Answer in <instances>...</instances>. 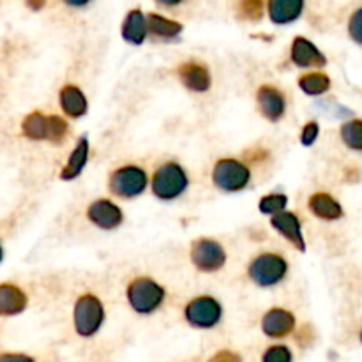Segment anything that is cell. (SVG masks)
<instances>
[{
    "label": "cell",
    "instance_id": "cell-25",
    "mask_svg": "<svg viewBox=\"0 0 362 362\" xmlns=\"http://www.w3.org/2000/svg\"><path fill=\"white\" fill-rule=\"evenodd\" d=\"M286 207H288V197L285 193H269L258 202V211L265 216H271V218L286 211Z\"/></svg>",
    "mask_w": 362,
    "mask_h": 362
},
{
    "label": "cell",
    "instance_id": "cell-23",
    "mask_svg": "<svg viewBox=\"0 0 362 362\" xmlns=\"http://www.w3.org/2000/svg\"><path fill=\"white\" fill-rule=\"evenodd\" d=\"M21 133L28 140L41 141L48 140L49 136V115H45L41 112H32L21 122Z\"/></svg>",
    "mask_w": 362,
    "mask_h": 362
},
{
    "label": "cell",
    "instance_id": "cell-22",
    "mask_svg": "<svg viewBox=\"0 0 362 362\" xmlns=\"http://www.w3.org/2000/svg\"><path fill=\"white\" fill-rule=\"evenodd\" d=\"M297 85H299V88L306 95L318 98V95H324L331 90L332 81L331 76L327 73H324V71H308L306 74H303L299 78Z\"/></svg>",
    "mask_w": 362,
    "mask_h": 362
},
{
    "label": "cell",
    "instance_id": "cell-27",
    "mask_svg": "<svg viewBox=\"0 0 362 362\" xmlns=\"http://www.w3.org/2000/svg\"><path fill=\"white\" fill-rule=\"evenodd\" d=\"M69 134V124L60 115H49V136L48 141L52 144H62Z\"/></svg>",
    "mask_w": 362,
    "mask_h": 362
},
{
    "label": "cell",
    "instance_id": "cell-30",
    "mask_svg": "<svg viewBox=\"0 0 362 362\" xmlns=\"http://www.w3.org/2000/svg\"><path fill=\"white\" fill-rule=\"evenodd\" d=\"M264 362H292V352L285 345H276L264 354Z\"/></svg>",
    "mask_w": 362,
    "mask_h": 362
},
{
    "label": "cell",
    "instance_id": "cell-13",
    "mask_svg": "<svg viewBox=\"0 0 362 362\" xmlns=\"http://www.w3.org/2000/svg\"><path fill=\"white\" fill-rule=\"evenodd\" d=\"M179 80L184 87L194 94H205L211 90L212 87V74L205 64L198 62V60H187V62L180 64L179 69Z\"/></svg>",
    "mask_w": 362,
    "mask_h": 362
},
{
    "label": "cell",
    "instance_id": "cell-37",
    "mask_svg": "<svg viewBox=\"0 0 362 362\" xmlns=\"http://www.w3.org/2000/svg\"><path fill=\"white\" fill-rule=\"evenodd\" d=\"M361 341H362V331H361Z\"/></svg>",
    "mask_w": 362,
    "mask_h": 362
},
{
    "label": "cell",
    "instance_id": "cell-10",
    "mask_svg": "<svg viewBox=\"0 0 362 362\" xmlns=\"http://www.w3.org/2000/svg\"><path fill=\"white\" fill-rule=\"evenodd\" d=\"M290 60L299 69H320L327 64V57L324 55V52L304 35L293 37L292 46H290Z\"/></svg>",
    "mask_w": 362,
    "mask_h": 362
},
{
    "label": "cell",
    "instance_id": "cell-28",
    "mask_svg": "<svg viewBox=\"0 0 362 362\" xmlns=\"http://www.w3.org/2000/svg\"><path fill=\"white\" fill-rule=\"evenodd\" d=\"M320 136V124L317 120H310V122L304 124V127L300 129V144L304 147H311L315 145V141Z\"/></svg>",
    "mask_w": 362,
    "mask_h": 362
},
{
    "label": "cell",
    "instance_id": "cell-5",
    "mask_svg": "<svg viewBox=\"0 0 362 362\" xmlns=\"http://www.w3.org/2000/svg\"><path fill=\"white\" fill-rule=\"evenodd\" d=\"M105 317L106 313L103 300L94 293H81L74 303V329L81 338H92L94 334H98L103 322H105Z\"/></svg>",
    "mask_w": 362,
    "mask_h": 362
},
{
    "label": "cell",
    "instance_id": "cell-11",
    "mask_svg": "<svg viewBox=\"0 0 362 362\" xmlns=\"http://www.w3.org/2000/svg\"><path fill=\"white\" fill-rule=\"evenodd\" d=\"M262 117L269 122H279L286 113V98L274 85H260L255 94Z\"/></svg>",
    "mask_w": 362,
    "mask_h": 362
},
{
    "label": "cell",
    "instance_id": "cell-26",
    "mask_svg": "<svg viewBox=\"0 0 362 362\" xmlns=\"http://www.w3.org/2000/svg\"><path fill=\"white\" fill-rule=\"evenodd\" d=\"M264 14V0H239V4H237V16L243 21H260Z\"/></svg>",
    "mask_w": 362,
    "mask_h": 362
},
{
    "label": "cell",
    "instance_id": "cell-3",
    "mask_svg": "<svg viewBox=\"0 0 362 362\" xmlns=\"http://www.w3.org/2000/svg\"><path fill=\"white\" fill-rule=\"evenodd\" d=\"M290 265L283 255L274 253V251H265V253L257 255L247 265V276L251 281L262 288H272L279 283L285 281L288 276Z\"/></svg>",
    "mask_w": 362,
    "mask_h": 362
},
{
    "label": "cell",
    "instance_id": "cell-12",
    "mask_svg": "<svg viewBox=\"0 0 362 362\" xmlns=\"http://www.w3.org/2000/svg\"><path fill=\"white\" fill-rule=\"evenodd\" d=\"M271 226L283 237V239L288 240L297 251H300V253L306 251L308 244L303 232V223H300L299 216H297L296 212L283 211L279 212V214L272 216Z\"/></svg>",
    "mask_w": 362,
    "mask_h": 362
},
{
    "label": "cell",
    "instance_id": "cell-19",
    "mask_svg": "<svg viewBox=\"0 0 362 362\" xmlns=\"http://www.w3.org/2000/svg\"><path fill=\"white\" fill-rule=\"evenodd\" d=\"M120 34L126 42L133 46H140L147 41L148 37V21L147 14L141 9H131L126 14L120 27Z\"/></svg>",
    "mask_w": 362,
    "mask_h": 362
},
{
    "label": "cell",
    "instance_id": "cell-18",
    "mask_svg": "<svg viewBox=\"0 0 362 362\" xmlns=\"http://www.w3.org/2000/svg\"><path fill=\"white\" fill-rule=\"evenodd\" d=\"M59 105L69 119H81L88 112V99L78 85L67 83L59 92Z\"/></svg>",
    "mask_w": 362,
    "mask_h": 362
},
{
    "label": "cell",
    "instance_id": "cell-33",
    "mask_svg": "<svg viewBox=\"0 0 362 362\" xmlns=\"http://www.w3.org/2000/svg\"><path fill=\"white\" fill-rule=\"evenodd\" d=\"M66 6L74 7V9H81V7H87L92 0H62Z\"/></svg>",
    "mask_w": 362,
    "mask_h": 362
},
{
    "label": "cell",
    "instance_id": "cell-15",
    "mask_svg": "<svg viewBox=\"0 0 362 362\" xmlns=\"http://www.w3.org/2000/svg\"><path fill=\"white\" fill-rule=\"evenodd\" d=\"M306 0H267V16L274 25H292L303 16Z\"/></svg>",
    "mask_w": 362,
    "mask_h": 362
},
{
    "label": "cell",
    "instance_id": "cell-24",
    "mask_svg": "<svg viewBox=\"0 0 362 362\" xmlns=\"http://www.w3.org/2000/svg\"><path fill=\"white\" fill-rule=\"evenodd\" d=\"M343 145L354 152H362V119H350L339 127Z\"/></svg>",
    "mask_w": 362,
    "mask_h": 362
},
{
    "label": "cell",
    "instance_id": "cell-35",
    "mask_svg": "<svg viewBox=\"0 0 362 362\" xmlns=\"http://www.w3.org/2000/svg\"><path fill=\"white\" fill-rule=\"evenodd\" d=\"M159 6H165V7H177L184 2V0H156Z\"/></svg>",
    "mask_w": 362,
    "mask_h": 362
},
{
    "label": "cell",
    "instance_id": "cell-17",
    "mask_svg": "<svg viewBox=\"0 0 362 362\" xmlns=\"http://www.w3.org/2000/svg\"><path fill=\"white\" fill-rule=\"evenodd\" d=\"M88 159H90V141H88L87 134H83V136L78 138L76 145L71 151L69 158H67L66 165L60 172V179L66 180V182L78 179L83 173V170L87 168Z\"/></svg>",
    "mask_w": 362,
    "mask_h": 362
},
{
    "label": "cell",
    "instance_id": "cell-7",
    "mask_svg": "<svg viewBox=\"0 0 362 362\" xmlns=\"http://www.w3.org/2000/svg\"><path fill=\"white\" fill-rule=\"evenodd\" d=\"M189 258L197 271L212 274V272H218L225 267L228 255H226L225 246L221 243L211 239V237H202V239L191 243Z\"/></svg>",
    "mask_w": 362,
    "mask_h": 362
},
{
    "label": "cell",
    "instance_id": "cell-21",
    "mask_svg": "<svg viewBox=\"0 0 362 362\" xmlns=\"http://www.w3.org/2000/svg\"><path fill=\"white\" fill-rule=\"evenodd\" d=\"M27 296L23 290L11 283L0 285V315L2 317H14L25 311L27 308Z\"/></svg>",
    "mask_w": 362,
    "mask_h": 362
},
{
    "label": "cell",
    "instance_id": "cell-14",
    "mask_svg": "<svg viewBox=\"0 0 362 362\" xmlns=\"http://www.w3.org/2000/svg\"><path fill=\"white\" fill-rule=\"evenodd\" d=\"M296 315L285 308H272L262 318V331L269 338H286L296 329Z\"/></svg>",
    "mask_w": 362,
    "mask_h": 362
},
{
    "label": "cell",
    "instance_id": "cell-6",
    "mask_svg": "<svg viewBox=\"0 0 362 362\" xmlns=\"http://www.w3.org/2000/svg\"><path fill=\"white\" fill-rule=\"evenodd\" d=\"M148 184H151V179L141 166L124 165L110 173L108 189L115 197L131 200V198L141 197L147 191Z\"/></svg>",
    "mask_w": 362,
    "mask_h": 362
},
{
    "label": "cell",
    "instance_id": "cell-29",
    "mask_svg": "<svg viewBox=\"0 0 362 362\" xmlns=\"http://www.w3.org/2000/svg\"><path fill=\"white\" fill-rule=\"evenodd\" d=\"M349 35L354 42L362 45V7L356 9L349 20Z\"/></svg>",
    "mask_w": 362,
    "mask_h": 362
},
{
    "label": "cell",
    "instance_id": "cell-36",
    "mask_svg": "<svg viewBox=\"0 0 362 362\" xmlns=\"http://www.w3.org/2000/svg\"><path fill=\"white\" fill-rule=\"evenodd\" d=\"M2 257H4V251H2V246H0V262H2Z\"/></svg>",
    "mask_w": 362,
    "mask_h": 362
},
{
    "label": "cell",
    "instance_id": "cell-31",
    "mask_svg": "<svg viewBox=\"0 0 362 362\" xmlns=\"http://www.w3.org/2000/svg\"><path fill=\"white\" fill-rule=\"evenodd\" d=\"M209 362H240V356L230 352V350H221V352L216 354Z\"/></svg>",
    "mask_w": 362,
    "mask_h": 362
},
{
    "label": "cell",
    "instance_id": "cell-8",
    "mask_svg": "<svg viewBox=\"0 0 362 362\" xmlns=\"http://www.w3.org/2000/svg\"><path fill=\"white\" fill-rule=\"evenodd\" d=\"M184 317L189 325L197 329H212L221 322L223 306L216 297L198 296L184 308Z\"/></svg>",
    "mask_w": 362,
    "mask_h": 362
},
{
    "label": "cell",
    "instance_id": "cell-32",
    "mask_svg": "<svg viewBox=\"0 0 362 362\" xmlns=\"http://www.w3.org/2000/svg\"><path fill=\"white\" fill-rule=\"evenodd\" d=\"M0 362H34V361L27 356H13V354H6V356H0Z\"/></svg>",
    "mask_w": 362,
    "mask_h": 362
},
{
    "label": "cell",
    "instance_id": "cell-9",
    "mask_svg": "<svg viewBox=\"0 0 362 362\" xmlns=\"http://www.w3.org/2000/svg\"><path fill=\"white\" fill-rule=\"evenodd\" d=\"M87 219L105 232H112L122 226L124 212L110 198H98L87 207Z\"/></svg>",
    "mask_w": 362,
    "mask_h": 362
},
{
    "label": "cell",
    "instance_id": "cell-4",
    "mask_svg": "<svg viewBox=\"0 0 362 362\" xmlns=\"http://www.w3.org/2000/svg\"><path fill=\"white\" fill-rule=\"evenodd\" d=\"M212 184L223 193H240L251 182V168L247 163L235 158H223L212 168Z\"/></svg>",
    "mask_w": 362,
    "mask_h": 362
},
{
    "label": "cell",
    "instance_id": "cell-1",
    "mask_svg": "<svg viewBox=\"0 0 362 362\" xmlns=\"http://www.w3.org/2000/svg\"><path fill=\"white\" fill-rule=\"evenodd\" d=\"M126 299L138 315H151L166 300V288L151 276H136L127 283Z\"/></svg>",
    "mask_w": 362,
    "mask_h": 362
},
{
    "label": "cell",
    "instance_id": "cell-34",
    "mask_svg": "<svg viewBox=\"0 0 362 362\" xmlns=\"http://www.w3.org/2000/svg\"><path fill=\"white\" fill-rule=\"evenodd\" d=\"M25 4H27L32 11H41L42 7L46 6V0H25Z\"/></svg>",
    "mask_w": 362,
    "mask_h": 362
},
{
    "label": "cell",
    "instance_id": "cell-16",
    "mask_svg": "<svg viewBox=\"0 0 362 362\" xmlns=\"http://www.w3.org/2000/svg\"><path fill=\"white\" fill-rule=\"evenodd\" d=\"M308 209L315 218L327 223L339 221L345 216L343 205L331 193H325V191H317V193L311 194L310 200H308Z\"/></svg>",
    "mask_w": 362,
    "mask_h": 362
},
{
    "label": "cell",
    "instance_id": "cell-20",
    "mask_svg": "<svg viewBox=\"0 0 362 362\" xmlns=\"http://www.w3.org/2000/svg\"><path fill=\"white\" fill-rule=\"evenodd\" d=\"M148 21V35L158 41H175L180 37L184 30V25L180 21L166 18L159 13L147 14Z\"/></svg>",
    "mask_w": 362,
    "mask_h": 362
},
{
    "label": "cell",
    "instance_id": "cell-2",
    "mask_svg": "<svg viewBox=\"0 0 362 362\" xmlns=\"http://www.w3.org/2000/svg\"><path fill=\"white\" fill-rule=\"evenodd\" d=\"M189 187V175L186 168L177 161H166L156 168L151 179V189L156 198L173 202L182 197Z\"/></svg>",
    "mask_w": 362,
    "mask_h": 362
}]
</instances>
